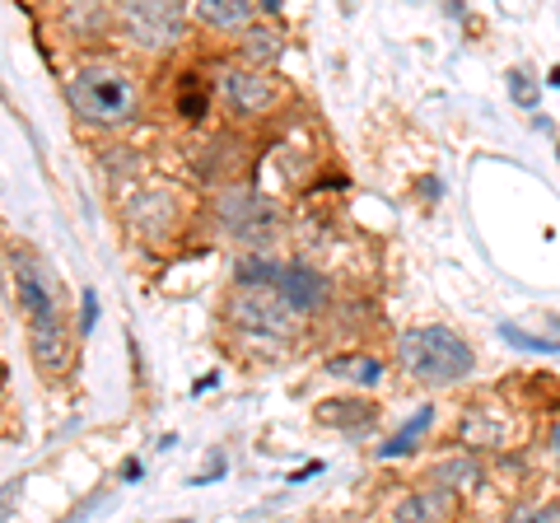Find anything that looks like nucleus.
<instances>
[{
    "mask_svg": "<svg viewBox=\"0 0 560 523\" xmlns=\"http://www.w3.org/2000/svg\"><path fill=\"white\" fill-rule=\"evenodd\" d=\"M500 337H504V341H514V346H528V351H560V341H547V337H528V333H518L514 323H504V327H500Z\"/></svg>",
    "mask_w": 560,
    "mask_h": 523,
    "instance_id": "20",
    "label": "nucleus"
},
{
    "mask_svg": "<svg viewBox=\"0 0 560 523\" xmlns=\"http://www.w3.org/2000/svg\"><path fill=\"white\" fill-rule=\"evenodd\" d=\"M434 426V407H420L416 416H411V421L407 426H401L397 434H393V440L388 444H383V453H378V458H401V453H407L416 440H420V434H425Z\"/></svg>",
    "mask_w": 560,
    "mask_h": 523,
    "instance_id": "18",
    "label": "nucleus"
},
{
    "mask_svg": "<svg viewBox=\"0 0 560 523\" xmlns=\"http://www.w3.org/2000/svg\"><path fill=\"white\" fill-rule=\"evenodd\" d=\"M397 360L416 383H430V388H453L471 374L477 351L463 341V333H453L444 323H425V327H407L397 337Z\"/></svg>",
    "mask_w": 560,
    "mask_h": 523,
    "instance_id": "2",
    "label": "nucleus"
},
{
    "mask_svg": "<svg viewBox=\"0 0 560 523\" xmlns=\"http://www.w3.org/2000/svg\"><path fill=\"white\" fill-rule=\"evenodd\" d=\"M230 323L243 337L257 341H294L300 337V313H294L276 290H238L230 300Z\"/></svg>",
    "mask_w": 560,
    "mask_h": 523,
    "instance_id": "3",
    "label": "nucleus"
},
{
    "mask_svg": "<svg viewBox=\"0 0 560 523\" xmlns=\"http://www.w3.org/2000/svg\"><path fill=\"white\" fill-rule=\"evenodd\" d=\"M28 351H33V364H38L43 374H61L66 370V360H70V327H66L61 313L28 323Z\"/></svg>",
    "mask_w": 560,
    "mask_h": 523,
    "instance_id": "8",
    "label": "nucleus"
},
{
    "mask_svg": "<svg viewBox=\"0 0 560 523\" xmlns=\"http://www.w3.org/2000/svg\"><path fill=\"white\" fill-rule=\"evenodd\" d=\"M220 94L230 98V108L253 117V113H267L276 103V80L267 71H257V66H224L220 71Z\"/></svg>",
    "mask_w": 560,
    "mask_h": 523,
    "instance_id": "7",
    "label": "nucleus"
},
{
    "mask_svg": "<svg viewBox=\"0 0 560 523\" xmlns=\"http://www.w3.org/2000/svg\"><path fill=\"white\" fill-rule=\"evenodd\" d=\"M481 481H486V473L471 453H458V458H444L430 467V486H440L448 496H471V491H481Z\"/></svg>",
    "mask_w": 560,
    "mask_h": 523,
    "instance_id": "11",
    "label": "nucleus"
},
{
    "mask_svg": "<svg viewBox=\"0 0 560 523\" xmlns=\"http://www.w3.org/2000/svg\"><path fill=\"white\" fill-rule=\"evenodd\" d=\"M66 98L70 108H75L80 121H90V127H127V121H136L140 113V75L131 71V66L121 61H84L75 75H70L66 84Z\"/></svg>",
    "mask_w": 560,
    "mask_h": 523,
    "instance_id": "1",
    "label": "nucleus"
},
{
    "mask_svg": "<svg viewBox=\"0 0 560 523\" xmlns=\"http://www.w3.org/2000/svg\"><path fill=\"white\" fill-rule=\"evenodd\" d=\"M280 271H285V262H276V257H267V253H248V257H238L234 281H238L243 290H276Z\"/></svg>",
    "mask_w": 560,
    "mask_h": 523,
    "instance_id": "14",
    "label": "nucleus"
},
{
    "mask_svg": "<svg viewBox=\"0 0 560 523\" xmlns=\"http://www.w3.org/2000/svg\"><path fill=\"white\" fill-rule=\"evenodd\" d=\"M280 51H285V38H280V28L271 24V20H257L248 33H238V57H243V66H271Z\"/></svg>",
    "mask_w": 560,
    "mask_h": 523,
    "instance_id": "13",
    "label": "nucleus"
},
{
    "mask_svg": "<svg viewBox=\"0 0 560 523\" xmlns=\"http://www.w3.org/2000/svg\"><path fill=\"white\" fill-rule=\"evenodd\" d=\"M121 28L145 51L178 47L187 33V5H178V0H136V5L121 10Z\"/></svg>",
    "mask_w": 560,
    "mask_h": 523,
    "instance_id": "5",
    "label": "nucleus"
},
{
    "mask_svg": "<svg viewBox=\"0 0 560 523\" xmlns=\"http://www.w3.org/2000/svg\"><path fill=\"white\" fill-rule=\"evenodd\" d=\"M276 294L294 313H313V309L327 304V281L308 267V262H285V271H280V281H276Z\"/></svg>",
    "mask_w": 560,
    "mask_h": 523,
    "instance_id": "9",
    "label": "nucleus"
},
{
    "mask_svg": "<svg viewBox=\"0 0 560 523\" xmlns=\"http://www.w3.org/2000/svg\"><path fill=\"white\" fill-rule=\"evenodd\" d=\"M10 276H14V294H20V309L28 323L38 318H51V313H61L57 304V286H51V276L38 257L28 253H10Z\"/></svg>",
    "mask_w": 560,
    "mask_h": 523,
    "instance_id": "6",
    "label": "nucleus"
},
{
    "mask_svg": "<svg viewBox=\"0 0 560 523\" xmlns=\"http://www.w3.org/2000/svg\"><path fill=\"white\" fill-rule=\"evenodd\" d=\"M215 216H220L224 230L248 243L253 253H261L280 234V211L267 197H261V191H253V187H230L215 201Z\"/></svg>",
    "mask_w": 560,
    "mask_h": 523,
    "instance_id": "4",
    "label": "nucleus"
},
{
    "mask_svg": "<svg viewBox=\"0 0 560 523\" xmlns=\"http://www.w3.org/2000/svg\"><path fill=\"white\" fill-rule=\"evenodd\" d=\"M131 224L140 234H160L173 224V197L168 191H145L136 206H131Z\"/></svg>",
    "mask_w": 560,
    "mask_h": 523,
    "instance_id": "15",
    "label": "nucleus"
},
{
    "mask_svg": "<svg viewBox=\"0 0 560 523\" xmlns=\"http://www.w3.org/2000/svg\"><path fill=\"white\" fill-rule=\"evenodd\" d=\"M556 453H560V426H556Z\"/></svg>",
    "mask_w": 560,
    "mask_h": 523,
    "instance_id": "21",
    "label": "nucleus"
},
{
    "mask_svg": "<svg viewBox=\"0 0 560 523\" xmlns=\"http://www.w3.org/2000/svg\"><path fill=\"white\" fill-rule=\"evenodd\" d=\"M453 500H458V496H448V491H440V486L425 481L420 491H407L393 504L388 523H448L453 519Z\"/></svg>",
    "mask_w": 560,
    "mask_h": 523,
    "instance_id": "10",
    "label": "nucleus"
},
{
    "mask_svg": "<svg viewBox=\"0 0 560 523\" xmlns=\"http://www.w3.org/2000/svg\"><path fill=\"white\" fill-rule=\"evenodd\" d=\"M504 523H560V500H528V504H514Z\"/></svg>",
    "mask_w": 560,
    "mask_h": 523,
    "instance_id": "19",
    "label": "nucleus"
},
{
    "mask_svg": "<svg viewBox=\"0 0 560 523\" xmlns=\"http://www.w3.org/2000/svg\"><path fill=\"white\" fill-rule=\"evenodd\" d=\"M323 370L331 379H350V383H360V388H374V383L383 379V364L374 356H331Z\"/></svg>",
    "mask_w": 560,
    "mask_h": 523,
    "instance_id": "16",
    "label": "nucleus"
},
{
    "mask_svg": "<svg viewBox=\"0 0 560 523\" xmlns=\"http://www.w3.org/2000/svg\"><path fill=\"white\" fill-rule=\"evenodd\" d=\"M374 407L370 403H318V421L323 426H341V430H350V426H374Z\"/></svg>",
    "mask_w": 560,
    "mask_h": 523,
    "instance_id": "17",
    "label": "nucleus"
},
{
    "mask_svg": "<svg viewBox=\"0 0 560 523\" xmlns=\"http://www.w3.org/2000/svg\"><path fill=\"white\" fill-rule=\"evenodd\" d=\"M257 5H248V0H201L197 5V20L206 28H220V33H248L257 24Z\"/></svg>",
    "mask_w": 560,
    "mask_h": 523,
    "instance_id": "12",
    "label": "nucleus"
}]
</instances>
